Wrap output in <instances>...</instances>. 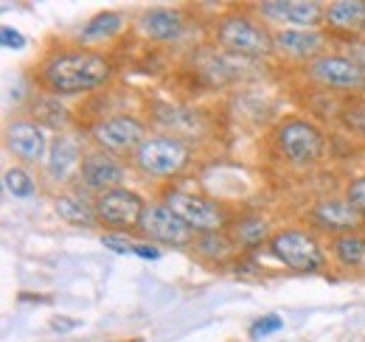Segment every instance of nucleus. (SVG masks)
I'll list each match as a JSON object with an SVG mask.
<instances>
[{
    "mask_svg": "<svg viewBox=\"0 0 365 342\" xmlns=\"http://www.w3.org/2000/svg\"><path fill=\"white\" fill-rule=\"evenodd\" d=\"M113 79V62L110 56L88 51V48H68L53 56H48L40 82L53 95H79L98 90Z\"/></svg>",
    "mask_w": 365,
    "mask_h": 342,
    "instance_id": "f257e3e1",
    "label": "nucleus"
},
{
    "mask_svg": "<svg viewBox=\"0 0 365 342\" xmlns=\"http://www.w3.org/2000/svg\"><path fill=\"white\" fill-rule=\"evenodd\" d=\"M217 43L233 56L262 59L275 53V34L245 14H225L217 26Z\"/></svg>",
    "mask_w": 365,
    "mask_h": 342,
    "instance_id": "f03ea898",
    "label": "nucleus"
},
{
    "mask_svg": "<svg viewBox=\"0 0 365 342\" xmlns=\"http://www.w3.org/2000/svg\"><path fill=\"white\" fill-rule=\"evenodd\" d=\"M267 247H270L275 261H281L287 269L301 272V275H312V272H320L326 266V256H323L318 239L307 230H298V227H287V230L270 236Z\"/></svg>",
    "mask_w": 365,
    "mask_h": 342,
    "instance_id": "7ed1b4c3",
    "label": "nucleus"
},
{
    "mask_svg": "<svg viewBox=\"0 0 365 342\" xmlns=\"http://www.w3.org/2000/svg\"><path fill=\"white\" fill-rule=\"evenodd\" d=\"M188 160H191V149L178 135H152L135 152L138 171L149 177H175L188 166Z\"/></svg>",
    "mask_w": 365,
    "mask_h": 342,
    "instance_id": "20e7f679",
    "label": "nucleus"
},
{
    "mask_svg": "<svg viewBox=\"0 0 365 342\" xmlns=\"http://www.w3.org/2000/svg\"><path fill=\"white\" fill-rule=\"evenodd\" d=\"M163 202L180 216L182 222L194 230V233H222V227L228 224V214L220 202L200 197V194H188L180 188H172L163 194Z\"/></svg>",
    "mask_w": 365,
    "mask_h": 342,
    "instance_id": "39448f33",
    "label": "nucleus"
},
{
    "mask_svg": "<svg viewBox=\"0 0 365 342\" xmlns=\"http://www.w3.org/2000/svg\"><path fill=\"white\" fill-rule=\"evenodd\" d=\"M275 146L292 163H315L323 155V132L307 118H284L275 127Z\"/></svg>",
    "mask_w": 365,
    "mask_h": 342,
    "instance_id": "423d86ee",
    "label": "nucleus"
},
{
    "mask_svg": "<svg viewBox=\"0 0 365 342\" xmlns=\"http://www.w3.org/2000/svg\"><path fill=\"white\" fill-rule=\"evenodd\" d=\"M96 219L110 230V233H127L140 227V219L146 211L143 197L130 188H115L107 194H98L96 200Z\"/></svg>",
    "mask_w": 365,
    "mask_h": 342,
    "instance_id": "0eeeda50",
    "label": "nucleus"
},
{
    "mask_svg": "<svg viewBox=\"0 0 365 342\" xmlns=\"http://www.w3.org/2000/svg\"><path fill=\"white\" fill-rule=\"evenodd\" d=\"M91 135L93 140L101 146V152H110V155H127V152L135 155L140 143L149 138L146 124L135 115H127V113L101 118L98 124L91 127Z\"/></svg>",
    "mask_w": 365,
    "mask_h": 342,
    "instance_id": "6e6552de",
    "label": "nucleus"
},
{
    "mask_svg": "<svg viewBox=\"0 0 365 342\" xmlns=\"http://www.w3.org/2000/svg\"><path fill=\"white\" fill-rule=\"evenodd\" d=\"M138 230H140L146 239H152V242H158V244H163V247L182 250V247L194 244V230H191L166 202L146 205Z\"/></svg>",
    "mask_w": 365,
    "mask_h": 342,
    "instance_id": "1a4fd4ad",
    "label": "nucleus"
},
{
    "mask_svg": "<svg viewBox=\"0 0 365 342\" xmlns=\"http://www.w3.org/2000/svg\"><path fill=\"white\" fill-rule=\"evenodd\" d=\"M309 76L323 87L346 90V93H363L365 90V68L357 65L351 56L340 53H323L309 62Z\"/></svg>",
    "mask_w": 365,
    "mask_h": 342,
    "instance_id": "9d476101",
    "label": "nucleus"
},
{
    "mask_svg": "<svg viewBox=\"0 0 365 342\" xmlns=\"http://www.w3.org/2000/svg\"><path fill=\"white\" fill-rule=\"evenodd\" d=\"M79 177H82V182H85L91 191L107 194V191L124 188L121 182H124V177H127V169H124V163H118L110 152H91V155H85V160H82Z\"/></svg>",
    "mask_w": 365,
    "mask_h": 342,
    "instance_id": "9b49d317",
    "label": "nucleus"
},
{
    "mask_svg": "<svg viewBox=\"0 0 365 342\" xmlns=\"http://www.w3.org/2000/svg\"><path fill=\"white\" fill-rule=\"evenodd\" d=\"M46 132L37 121H11L6 127V149L23 163H40L46 157Z\"/></svg>",
    "mask_w": 365,
    "mask_h": 342,
    "instance_id": "f8f14e48",
    "label": "nucleus"
},
{
    "mask_svg": "<svg viewBox=\"0 0 365 342\" xmlns=\"http://www.w3.org/2000/svg\"><path fill=\"white\" fill-rule=\"evenodd\" d=\"M323 9L315 0H267L259 6V11L270 20L289 23L292 28H315L323 20Z\"/></svg>",
    "mask_w": 365,
    "mask_h": 342,
    "instance_id": "ddd939ff",
    "label": "nucleus"
},
{
    "mask_svg": "<svg viewBox=\"0 0 365 342\" xmlns=\"http://www.w3.org/2000/svg\"><path fill=\"white\" fill-rule=\"evenodd\" d=\"M312 219L323 230H334V233H357L363 227L365 216L349 202V200H323L312 208Z\"/></svg>",
    "mask_w": 365,
    "mask_h": 342,
    "instance_id": "4468645a",
    "label": "nucleus"
},
{
    "mask_svg": "<svg viewBox=\"0 0 365 342\" xmlns=\"http://www.w3.org/2000/svg\"><path fill=\"white\" fill-rule=\"evenodd\" d=\"M82 149L73 135H56L48 149V177L53 182H68L82 169Z\"/></svg>",
    "mask_w": 365,
    "mask_h": 342,
    "instance_id": "2eb2a0df",
    "label": "nucleus"
},
{
    "mask_svg": "<svg viewBox=\"0 0 365 342\" xmlns=\"http://www.w3.org/2000/svg\"><path fill=\"white\" fill-rule=\"evenodd\" d=\"M326 43V34L318 28H281L275 34V51H281L289 59H318L320 48Z\"/></svg>",
    "mask_w": 365,
    "mask_h": 342,
    "instance_id": "dca6fc26",
    "label": "nucleus"
},
{
    "mask_svg": "<svg viewBox=\"0 0 365 342\" xmlns=\"http://www.w3.org/2000/svg\"><path fill=\"white\" fill-rule=\"evenodd\" d=\"M140 28L155 43H172L182 34L185 23H182V14L175 9H149L140 14Z\"/></svg>",
    "mask_w": 365,
    "mask_h": 342,
    "instance_id": "f3484780",
    "label": "nucleus"
},
{
    "mask_svg": "<svg viewBox=\"0 0 365 342\" xmlns=\"http://www.w3.org/2000/svg\"><path fill=\"white\" fill-rule=\"evenodd\" d=\"M323 20L346 34L365 31V3L363 0H334L323 9Z\"/></svg>",
    "mask_w": 365,
    "mask_h": 342,
    "instance_id": "a211bd4d",
    "label": "nucleus"
},
{
    "mask_svg": "<svg viewBox=\"0 0 365 342\" xmlns=\"http://www.w3.org/2000/svg\"><path fill=\"white\" fill-rule=\"evenodd\" d=\"M267 233H270L267 222H264L262 216H253V214L242 216V219H236V222L230 224V242H233L236 247H242V250H253V247H259L262 242H270Z\"/></svg>",
    "mask_w": 365,
    "mask_h": 342,
    "instance_id": "6ab92c4d",
    "label": "nucleus"
},
{
    "mask_svg": "<svg viewBox=\"0 0 365 342\" xmlns=\"http://www.w3.org/2000/svg\"><path fill=\"white\" fill-rule=\"evenodd\" d=\"M331 253L343 266H363L365 264V236L363 233H343L331 242Z\"/></svg>",
    "mask_w": 365,
    "mask_h": 342,
    "instance_id": "aec40b11",
    "label": "nucleus"
},
{
    "mask_svg": "<svg viewBox=\"0 0 365 342\" xmlns=\"http://www.w3.org/2000/svg\"><path fill=\"white\" fill-rule=\"evenodd\" d=\"M124 26L121 14L115 11H101V14H93L88 20V26L82 28V43H96V40H107L113 34H118Z\"/></svg>",
    "mask_w": 365,
    "mask_h": 342,
    "instance_id": "412c9836",
    "label": "nucleus"
},
{
    "mask_svg": "<svg viewBox=\"0 0 365 342\" xmlns=\"http://www.w3.org/2000/svg\"><path fill=\"white\" fill-rule=\"evenodd\" d=\"M56 214L62 216L65 222L82 224V227H91V224L98 222L96 219V208H91L88 202H82V197H71V194L56 200Z\"/></svg>",
    "mask_w": 365,
    "mask_h": 342,
    "instance_id": "4be33fe9",
    "label": "nucleus"
},
{
    "mask_svg": "<svg viewBox=\"0 0 365 342\" xmlns=\"http://www.w3.org/2000/svg\"><path fill=\"white\" fill-rule=\"evenodd\" d=\"M3 185H6V191L11 194V197H17V200H29L31 194H34V180H31V174L26 169H20V166H11V169H6L3 174Z\"/></svg>",
    "mask_w": 365,
    "mask_h": 342,
    "instance_id": "5701e85b",
    "label": "nucleus"
},
{
    "mask_svg": "<svg viewBox=\"0 0 365 342\" xmlns=\"http://www.w3.org/2000/svg\"><path fill=\"white\" fill-rule=\"evenodd\" d=\"M197 250L208 258H222L233 250V242L225 233H205V236L197 239Z\"/></svg>",
    "mask_w": 365,
    "mask_h": 342,
    "instance_id": "b1692460",
    "label": "nucleus"
},
{
    "mask_svg": "<svg viewBox=\"0 0 365 342\" xmlns=\"http://www.w3.org/2000/svg\"><path fill=\"white\" fill-rule=\"evenodd\" d=\"M278 328H284V320H281L278 314H264V317H259V320L250 326V337H253V340H259V337H270V334H275Z\"/></svg>",
    "mask_w": 365,
    "mask_h": 342,
    "instance_id": "393cba45",
    "label": "nucleus"
},
{
    "mask_svg": "<svg viewBox=\"0 0 365 342\" xmlns=\"http://www.w3.org/2000/svg\"><path fill=\"white\" fill-rule=\"evenodd\" d=\"M101 244L107 247V250H113V253H118V256H127V253H133L135 250V244L127 239V233H104L101 236Z\"/></svg>",
    "mask_w": 365,
    "mask_h": 342,
    "instance_id": "a878e982",
    "label": "nucleus"
},
{
    "mask_svg": "<svg viewBox=\"0 0 365 342\" xmlns=\"http://www.w3.org/2000/svg\"><path fill=\"white\" fill-rule=\"evenodd\" d=\"M346 200L365 216V174L357 177V180H351V182L346 185Z\"/></svg>",
    "mask_w": 365,
    "mask_h": 342,
    "instance_id": "bb28decb",
    "label": "nucleus"
},
{
    "mask_svg": "<svg viewBox=\"0 0 365 342\" xmlns=\"http://www.w3.org/2000/svg\"><path fill=\"white\" fill-rule=\"evenodd\" d=\"M0 40H3L6 48H11V51H23L26 48V37L17 28H11V26H3L0 28Z\"/></svg>",
    "mask_w": 365,
    "mask_h": 342,
    "instance_id": "cd10ccee",
    "label": "nucleus"
},
{
    "mask_svg": "<svg viewBox=\"0 0 365 342\" xmlns=\"http://www.w3.org/2000/svg\"><path fill=\"white\" fill-rule=\"evenodd\" d=\"M346 124L365 138V104H357V107H351V110L346 113Z\"/></svg>",
    "mask_w": 365,
    "mask_h": 342,
    "instance_id": "c85d7f7f",
    "label": "nucleus"
},
{
    "mask_svg": "<svg viewBox=\"0 0 365 342\" xmlns=\"http://www.w3.org/2000/svg\"><path fill=\"white\" fill-rule=\"evenodd\" d=\"M133 253H135L138 258H143V261H158V258L163 256L160 247H155V244H143V242H138Z\"/></svg>",
    "mask_w": 365,
    "mask_h": 342,
    "instance_id": "c756f323",
    "label": "nucleus"
},
{
    "mask_svg": "<svg viewBox=\"0 0 365 342\" xmlns=\"http://www.w3.org/2000/svg\"><path fill=\"white\" fill-rule=\"evenodd\" d=\"M51 328L53 331H71V328H79V320L76 317H53Z\"/></svg>",
    "mask_w": 365,
    "mask_h": 342,
    "instance_id": "7c9ffc66",
    "label": "nucleus"
},
{
    "mask_svg": "<svg viewBox=\"0 0 365 342\" xmlns=\"http://www.w3.org/2000/svg\"><path fill=\"white\" fill-rule=\"evenodd\" d=\"M351 59L357 62V65H363L365 68V43H357L351 48Z\"/></svg>",
    "mask_w": 365,
    "mask_h": 342,
    "instance_id": "2f4dec72",
    "label": "nucleus"
}]
</instances>
